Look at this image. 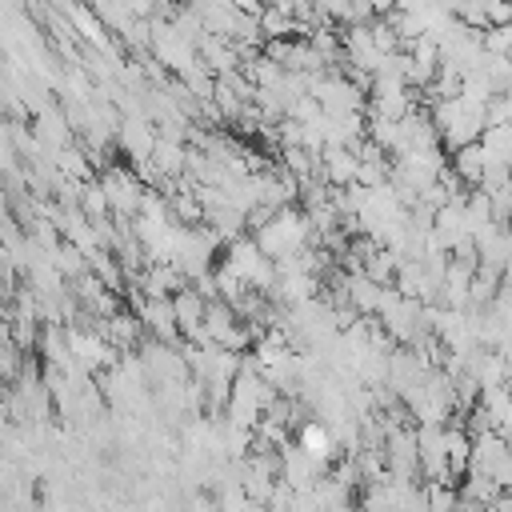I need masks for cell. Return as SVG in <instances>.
Instances as JSON below:
<instances>
[{
    "instance_id": "1",
    "label": "cell",
    "mask_w": 512,
    "mask_h": 512,
    "mask_svg": "<svg viewBox=\"0 0 512 512\" xmlns=\"http://www.w3.org/2000/svg\"><path fill=\"white\" fill-rule=\"evenodd\" d=\"M252 240H256V248L272 260V264H284V260H292V256H300V252H308V240H312V220L304 216V208H280V212H272V220L264 224V228H256L252 232Z\"/></svg>"
},
{
    "instance_id": "2",
    "label": "cell",
    "mask_w": 512,
    "mask_h": 512,
    "mask_svg": "<svg viewBox=\"0 0 512 512\" xmlns=\"http://www.w3.org/2000/svg\"><path fill=\"white\" fill-rule=\"evenodd\" d=\"M100 188H104V196H108V212H112V216H136L140 204H144V196H148L144 180H140L132 168H124V164L104 168V172H100Z\"/></svg>"
},
{
    "instance_id": "3",
    "label": "cell",
    "mask_w": 512,
    "mask_h": 512,
    "mask_svg": "<svg viewBox=\"0 0 512 512\" xmlns=\"http://www.w3.org/2000/svg\"><path fill=\"white\" fill-rule=\"evenodd\" d=\"M156 140H160V132H156V128H152V120H148V116H140V112L116 128V144L128 152V160H132L136 168H144V164L152 160Z\"/></svg>"
},
{
    "instance_id": "4",
    "label": "cell",
    "mask_w": 512,
    "mask_h": 512,
    "mask_svg": "<svg viewBox=\"0 0 512 512\" xmlns=\"http://www.w3.org/2000/svg\"><path fill=\"white\" fill-rule=\"evenodd\" d=\"M208 304H212V300H208L200 288H180V292L172 296V312H176V328H180V336L200 340V328H204Z\"/></svg>"
},
{
    "instance_id": "5",
    "label": "cell",
    "mask_w": 512,
    "mask_h": 512,
    "mask_svg": "<svg viewBox=\"0 0 512 512\" xmlns=\"http://www.w3.org/2000/svg\"><path fill=\"white\" fill-rule=\"evenodd\" d=\"M136 320L160 340V344H168L180 328H176V312H172V300H164V296H144L140 300V312H136Z\"/></svg>"
},
{
    "instance_id": "6",
    "label": "cell",
    "mask_w": 512,
    "mask_h": 512,
    "mask_svg": "<svg viewBox=\"0 0 512 512\" xmlns=\"http://www.w3.org/2000/svg\"><path fill=\"white\" fill-rule=\"evenodd\" d=\"M484 168H488V156L480 144H468V148H456L452 160H448V172L464 184V188H480L484 184Z\"/></svg>"
},
{
    "instance_id": "7",
    "label": "cell",
    "mask_w": 512,
    "mask_h": 512,
    "mask_svg": "<svg viewBox=\"0 0 512 512\" xmlns=\"http://www.w3.org/2000/svg\"><path fill=\"white\" fill-rule=\"evenodd\" d=\"M296 448H300V452H308L320 468H328V464L336 460V448H340V444L332 440V432H328L320 420H308V424L300 428V436H296Z\"/></svg>"
},
{
    "instance_id": "8",
    "label": "cell",
    "mask_w": 512,
    "mask_h": 512,
    "mask_svg": "<svg viewBox=\"0 0 512 512\" xmlns=\"http://www.w3.org/2000/svg\"><path fill=\"white\" fill-rule=\"evenodd\" d=\"M80 212H84V216H96V224H100V216H108V196H104L100 180H88V184H84V196H80Z\"/></svg>"
}]
</instances>
